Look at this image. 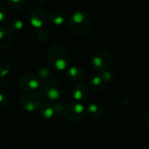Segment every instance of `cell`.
Returning a JSON list of instances; mask_svg holds the SVG:
<instances>
[{"label":"cell","instance_id":"cell-1","mask_svg":"<svg viewBox=\"0 0 149 149\" xmlns=\"http://www.w3.org/2000/svg\"><path fill=\"white\" fill-rule=\"evenodd\" d=\"M69 27L78 35H87L93 27V20L90 14L84 10H79L72 12L67 18Z\"/></svg>","mask_w":149,"mask_h":149},{"label":"cell","instance_id":"cell-2","mask_svg":"<svg viewBox=\"0 0 149 149\" xmlns=\"http://www.w3.org/2000/svg\"><path fill=\"white\" fill-rule=\"evenodd\" d=\"M47 61L51 68L61 72L68 67L70 57L63 46L59 45H53L47 52Z\"/></svg>","mask_w":149,"mask_h":149},{"label":"cell","instance_id":"cell-3","mask_svg":"<svg viewBox=\"0 0 149 149\" xmlns=\"http://www.w3.org/2000/svg\"><path fill=\"white\" fill-rule=\"evenodd\" d=\"M41 98L47 102L58 101L61 96V91L58 84L53 80L44 81L39 86Z\"/></svg>","mask_w":149,"mask_h":149},{"label":"cell","instance_id":"cell-4","mask_svg":"<svg viewBox=\"0 0 149 149\" xmlns=\"http://www.w3.org/2000/svg\"><path fill=\"white\" fill-rule=\"evenodd\" d=\"M112 63V55L109 51L101 49L97 51L92 58V65L98 72H104L108 71Z\"/></svg>","mask_w":149,"mask_h":149},{"label":"cell","instance_id":"cell-5","mask_svg":"<svg viewBox=\"0 0 149 149\" xmlns=\"http://www.w3.org/2000/svg\"><path fill=\"white\" fill-rule=\"evenodd\" d=\"M19 103L24 110L29 113H33L39 108L41 105V99L37 93L33 92H27L21 96Z\"/></svg>","mask_w":149,"mask_h":149},{"label":"cell","instance_id":"cell-6","mask_svg":"<svg viewBox=\"0 0 149 149\" xmlns=\"http://www.w3.org/2000/svg\"><path fill=\"white\" fill-rule=\"evenodd\" d=\"M86 113V107L80 102H73L68 105L65 110V117L70 122L80 120Z\"/></svg>","mask_w":149,"mask_h":149},{"label":"cell","instance_id":"cell-7","mask_svg":"<svg viewBox=\"0 0 149 149\" xmlns=\"http://www.w3.org/2000/svg\"><path fill=\"white\" fill-rule=\"evenodd\" d=\"M18 86L26 92H32L40 86V80L34 74H24L18 79Z\"/></svg>","mask_w":149,"mask_h":149},{"label":"cell","instance_id":"cell-8","mask_svg":"<svg viewBox=\"0 0 149 149\" xmlns=\"http://www.w3.org/2000/svg\"><path fill=\"white\" fill-rule=\"evenodd\" d=\"M47 20V14L45 10L41 8H37L33 10L30 14V23L31 24L38 29L44 26Z\"/></svg>","mask_w":149,"mask_h":149},{"label":"cell","instance_id":"cell-9","mask_svg":"<svg viewBox=\"0 0 149 149\" xmlns=\"http://www.w3.org/2000/svg\"><path fill=\"white\" fill-rule=\"evenodd\" d=\"M72 97L76 100V102H84L87 100V99L90 96L89 89L88 87L82 83L76 84L72 90Z\"/></svg>","mask_w":149,"mask_h":149},{"label":"cell","instance_id":"cell-10","mask_svg":"<svg viewBox=\"0 0 149 149\" xmlns=\"http://www.w3.org/2000/svg\"><path fill=\"white\" fill-rule=\"evenodd\" d=\"M13 41V36L10 31L3 26H0V48H9Z\"/></svg>","mask_w":149,"mask_h":149},{"label":"cell","instance_id":"cell-11","mask_svg":"<svg viewBox=\"0 0 149 149\" xmlns=\"http://www.w3.org/2000/svg\"><path fill=\"white\" fill-rule=\"evenodd\" d=\"M38 113H39L40 117L43 118L44 120H51L54 116H56L53 104H50V103L40 105L38 108Z\"/></svg>","mask_w":149,"mask_h":149},{"label":"cell","instance_id":"cell-12","mask_svg":"<svg viewBox=\"0 0 149 149\" xmlns=\"http://www.w3.org/2000/svg\"><path fill=\"white\" fill-rule=\"evenodd\" d=\"M86 113H87L88 116L92 118L98 119L103 114V107L97 102H92L86 107Z\"/></svg>","mask_w":149,"mask_h":149},{"label":"cell","instance_id":"cell-13","mask_svg":"<svg viewBox=\"0 0 149 149\" xmlns=\"http://www.w3.org/2000/svg\"><path fill=\"white\" fill-rule=\"evenodd\" d=\"M66 77L71 81H79L84 77V72L81 68L73 65L67 69Z\"/></svg>","mask_w":149,"mask_h":149},{"label":"cell","instance_id":"cell-14","mask_svg":"<svg viewBox=\"0 0 149 149\" xmlns=\"http://www.w3.org/2000/svg\"><path fill=\"white\" fill-rule=\"evenodd\" d=\"M65 20V15L59 10L52 11L49 15V21L54 26H61Z\"/></svg>","mask_w":149,"mask_h":149},{"label":"cell","instance_id":"cell-15","mask_svg":"<svg viewBox=\"0 0 149 149\" xmlns=\"http://www.w3.org/2000/svg\"><path fill=\"white\" fill-rule=\"evenodd\" d=\"M107 83L101 77V75H97L94 76L91 80H90V88L94 91V92H100L101 91L105 86Z\"/></svg>","mask_w":149,"mask_h":149},{"label":"cell","instance_id":"cell-16","mask_svg":"<svg viewBox=\"0 0 149 149\" xmlns=\"http://www.w3.org/2000/svg\"><path fill=\"white\" fill-rule=\"evenodd\" d=\"M8 25H9V30L12 31H18L20 30H22L23 26H24V23L21 19L19 18H12L10 19V21L8 22Z\"/></svg>","mask_w":149,"mask_h":149},{"label":"cell","instance_id":"cell-17","mask_svg":"<svg viewBox=\"0 0 149 149\" xmlns=\"http://www.w3.org/2000/svg\"><path fill=\"white\" fill-rule=\"evenodd\" d=\"M52 76V72L51 71L46 68V67H42L38 71V75L37 77L38 78V79L40 81H46L49 80L48 79Z\"/></svg>","mask_w":149,"mask_h":149},{"label":"cell","instance_id":"cell-18","mask_svg":"<svg viewBox=\"0 0 149 149\" xmlns=\"http://www.w3.org/2000/svg\"><path fill=\"white\" fill-rule=\"evenodd\" d=\"M10 11L5 7H0V24H7L10 21Z\"/></svg>","mask_w":149,"mask_h":149},{"label":"cell","instance_id":"cell-19","mask_svg":"<svg viewBox=\"0 0 149 149\" xmlns=\"http://www.w3.org/2000/svg\"><path fill=\"white\" fill-rule=\"evenodd\" d=\"M24 0H7V4L13 10H20L24 5Z\"/></svg>","mask_w":149,"mask_h":149},{"label":"cell","instance_id":"cell-20","mask_svg":"<svg viewBox=\"0 0 149 149\" xmlns=\"http://www.w3.org/2000/svg\"><path fill=\"white\" fill-rule=\"evenodd\" d=\"M53 107H54V109H55L56 116H60V115L65 113V104L64 103H62L60 101H56L53 104Z\"/></svg>","mask_w":149,"mask_h":149},{"label":"cell","instance_id":"cell-21","mask_svg":"<svg viewBox=\"0 0 149 149\" xmlns=\"http://www.w3.org/2000/svg\"><path fill=\"white\" fill-rule=\"evenodd\" d=\"M37 38L39 41L41 42H45L48 40V38H49V35H48V31L43 28H40L38 32H37Z\"/></svg>","mask_w":149,"mask_h":149},{"label":"cell","instance_id":"cell-22","mask_svg":"<svg viewBox=\"0 0 149 149\" xmlns=\"http://www.w3.org/2000/svg\"><path fill=\"white\" fill-rule=\"evenodd\" d=\"M9 103V98L6 94L0 93V108L5 107Z\"/></svg>","mask_w":149,"mask_h":149},{"label":"cell","instance_id":"cell-23","mask_svg":"<svg viewBox=\"0 0 149 149\" xmlns=\"http://www.w3.org/2000/svg\"><path fill=\"white\" fill-rule=\"evenodd\" d=\"M100 75H101V77L103 78V79L105 80L106 83L110 82V81L112 80V79H113V74H112V72H109V71L104 72H102Z\"/></svg>","mask_w":149,"mask_h":149},{"label":"cell","instance_id":"cell-24","mask_svg":"<svg viewBox=\"0 0 149 149\" xmlns=\"http://www.w3.org/2000/svg\"><path fill=\"white\" fill-rule=\"evenodd\" d=\"M45 0H32V2H33L35 4H37V5H41V4H43V3H45Z\"/></svg>","mask_w":149,"mask_h":149},{"label":"cell","instance_id":"cell-25","mask_svg":"<svg viewBox=\"0 0 149 149\" xmlns=\"http://www.w3.org/2000/svg\"><path fill=\"white\" fill-rule=\"evenodd\" d=\"M144 119H145V120L147 121V122H149V110L145 113V115H144Z\"/></svg>","mask_w":149,"mask_h":149}]
</instances>
